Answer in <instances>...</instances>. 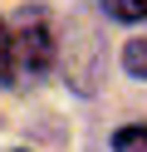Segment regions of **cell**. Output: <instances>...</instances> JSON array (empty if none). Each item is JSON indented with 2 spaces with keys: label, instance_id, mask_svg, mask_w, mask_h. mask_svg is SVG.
I'll return each mask as SVG.
<instances>
[{
  "label": "cell",
  "instance_id": "7a4b0ae2",
  "mask_svg": "<svg viewBox=\"0 0 147 152\" xmlns=\"http://www.w3.org/2000/svg\"><path fill=\"white\" fill-rule=\"evenodd\" d=\"M113 152H147V123H127L113 132Z\"/></svg>",
  "mask_w": 147,
  "mask_h": 152
},
{
  "label": "cell",
  "instance_id": "3957f363",
  "mask_svg": "<svg viewBox=\"0 0 147 152\" xmlns=\"http://www.w3.org/2000/svg\"><path fill=\"white\" fill-rule=\"evenodd\" d=\"M123 69L132 74V79H147V34H142V39H127V49H123Z\"/></svg>",
  "mask_w": 147,
  "mask_h": 152
},
{
  "label": "cell",
  "instance_id": "277c9868",
  "mask_svg": "<svg viewBox=\"0 0 147 152\" xmlns=\"http://www.w3.org/2000/svg\"><path fill=\"white\" fill-rule=\"evenodd\" d=\"M103 10L113 15V20L137 25V20H147V0H103Z\"/></svg>",
  "mask_w": 147,
  "mask_h": 152
},
{
  "label": "cell",
  "instance_id": "6da1fadb",
  "mask_svg": "<svg viewBox=\"0 0 147 152\" xmlns=\"http://www.w3.org/2000/svg\"><path fill=\"white\" fill-rule=\"evenodd\" d=\"M54 64V30H49L44 15H25L15 30V69L20 74H44Z\"/></svg>",
  "mask_w": 147,
  "mask_h": 152
},
{
  "label": "cell",
  "instance_id": "5b68a950",
  "mask_svg": "<svg viewBox=\"0 0 147 152\" xmlns=\"http://www.w3.org/2000/svg\"><path fill=\"white\" fill-rule=\"evenodd\" d=\"M15 74V34H5V25H0V83Z\"/></svg>",
  "mask_w": 147,
  "mask_h": 152
}]
</instances>
